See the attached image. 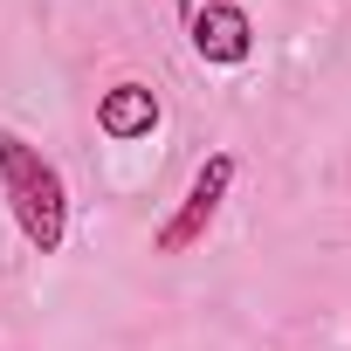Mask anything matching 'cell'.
I'll use <instances>...</instances> for the list:
<instances>
[{
  "label": "cell",
  "mask_w": 351,
  "mask_h": 351,
  "mask_svg": "<svg viewBox=\"0 0 351 351\" xmlns=\"http://www.w3.org/2000/svg\"><path fill=\"white\" fill-rule=\"evenodd\" d=\"M0 200H8V214H14V228L35 255H62V241H69V180L21 131H0Z\"/></svg>",
  "instance_id": "cell-1"
},
{
  "label": "cell",
  "mask_w": 351,
  "mask_h": 351,
  "mask_svg": "<svg viewBox=\"0 0 351 351\" xmlns=\"http://www.w3.org/2000/svg\"><path fill=\"white\" fill-rule=\"evenodd\" d=\"M158 117H165V104H158V90L138 83V76H124V83H110V90L97 97V131H104L110 145H138V138H152Z\"/></svg>",
  "instance_id": "cell-4"
},
{
  "label": "cell",
  "mask_w": 351,
  "mask_h": 351,
  "mask_svg": "<svg viewBox=\"0 0 351 351\" xmlns=\"http://www.w3.org/2000/svg\"><path fill=\"white\" fill-rule=\"evenodd\" d=\"M172 8H180V21H186V14H193V8H200V0H172Z\"/></svg>",
  "instance_id": "cell-5"
},
{
  "label": "cell",
  "mask_w": 351,
  "mask_h": 351,
  "mask_svg": "<svg viewBox=\"0 0 351 351\" xmlns=\"http://www.w3.org/2000/svg\"><path fill=\"white\" fill-rule=\"evenodd\" d=\"M186 42L207 69H241L255 56V21H248L241 0H207V8L186 14Z\"/></svg>",
  "instance_id": "cell-3"
},
{
  "label": "cell",
  "mask_w": 351,
  "mask_h": 351,
  "mask_svg": "<svg viewBox=\"0 0 351 351\" xmlns=\"http://www.w3.org/2000/svg\"><path fill=\"white\" fill-rule=\"evenodd\" d=\"M234 172H241V158H234V152H207V158L193 165V180H186L180 207L158 221L152 255H186V248H200V241H207V228H214V214H221V200L234 193Z\"/></svg>",
  "instance_id": "cell-2"
}]
</instances>
